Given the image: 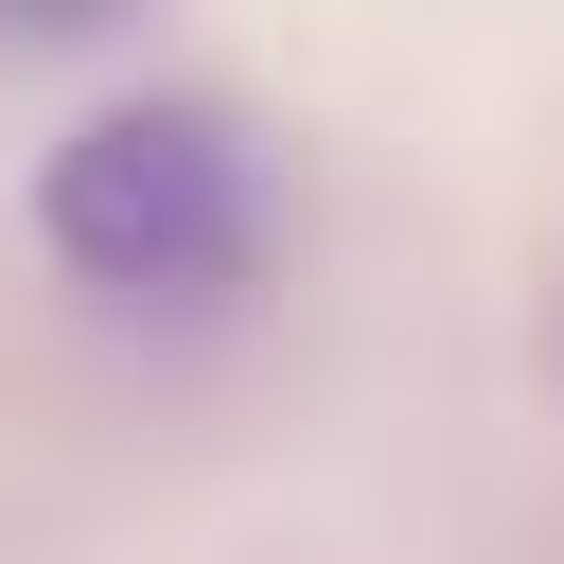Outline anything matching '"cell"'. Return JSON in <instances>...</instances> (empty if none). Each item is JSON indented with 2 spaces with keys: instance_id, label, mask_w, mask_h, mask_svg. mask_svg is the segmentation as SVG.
Listing matches in <instances>:
<instances>
[{
  "instance_id": "cell-1",
  "label": "cell",
  "mask_w": 564,
  "mask_h": 564,
  "mask_svg": "<svg viewBox=\"0 0 564 564\" xmlns=\"http://www.w3.org/2000/svg\"><path fill=\"white\" fill-rule=\"evenodd\" d=\"M35 229H53L70 282H106V300H212V282L247 264V141H229L212 106H176V88L88 106V123L53 141V176H35Z\"/></svg>"
}]
</instances>
